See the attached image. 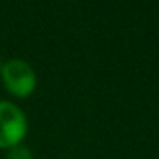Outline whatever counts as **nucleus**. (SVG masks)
<instances>
[{
	"label": "nucleus",
	"instance_id": "obj_1",
	"mask_svg": "<svg viewBox=\"0 0 159 159\" xmlns=\"http://www.w3.org/2000/svg\"><path fill=\"white\" fill-rule=\"evenodd\" d=\"M28 134V118L24 111L12 101H0V149L22 144Z\"/></svg>",
	"mask_w": 159,
	"mask_h": 159
},
{
	"label": "nucleus",
	"instance_id": "obj_2",
	"mask_svg": "<svg viewBox=\"0 0 159 159\" xmlns=\"http://www.w3.org/2000/svg\"><path fill=\"white\" fill-rule=\"evenodd\" d=\"M0 75L5 89L16 98H28L36 89V72L31 63L22 58H11L4 62Z\"/></svg>",
	"mask_w": 159,
	"mask_h": 159
},
{
	"label": "nucleus",
	"instance_id": "obj_3",
	"mask_svg": "<svg viewBox=\"0 0 159 159\" xmlns=\"http://www.w3.org/2000/svg\"><path fill=\"white\" fill-rule=\"evenodd\" d=\"M7 159H34V157H33L31 149L19 144V145H16V147L7 151Z\"/></svg>",
	"mask_w": 159,
	"mask_h": 159
},
{
	"label": "nucleus",
	"instance_id": "obj_4",
	"mask_svg": "<svg viewBox=\"0 0 159 159\" xmlns=\"http://www.w3.org/2000/svg\"><path fill=\"white\" fill-rule=\"evenodd\" d=\"M2 67H4V62H2V58H0V72H2Z\"/></svg>",
	"mask_w": 159,
	"mask_h": 159
}]
</instances>
